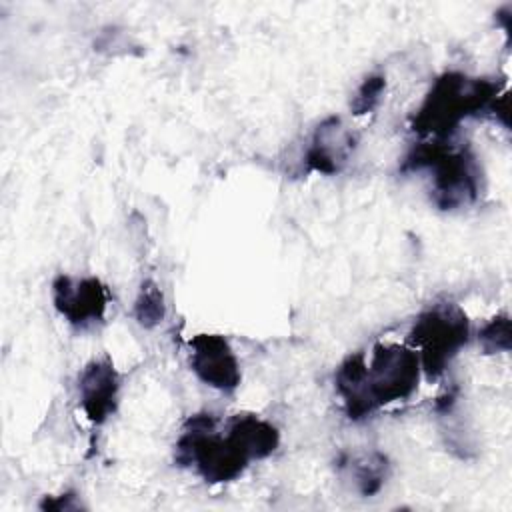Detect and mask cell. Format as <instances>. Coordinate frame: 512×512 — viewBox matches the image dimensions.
Returning a JSON list of instances; mask_svg holds the SVG:
<instances>
[{"label": "cell", "instance_id": "obj_1", "mask_svg": "<svg viewBox=\"0 0 512 512\" xmlns=\"http://www.w3.org/2000/svg\"><path fill=\"white\" fill-rule=\"evenodd\" d=\"M498 84L486 78H468L460 72H446L434 80L414 114L412 130L436 140L448 138L466 118L494 114L500 98Z\"/></svg>", "mask_w": 512, "mask_h": 512}, {"label": "cell", "instance_id": "obj_2", "mask_svg": "<svg viewBox=\"0 0 512 512\" xmlns=\"http://www.w3.org/2000/svg\"><path fill=\"white\" fill-rule=\"evenodd\" d=\"M432 172V202L440 210H456L476 200L480 170L474 156L442 140L418 144L404 160V170Z\"/></svg>", "mask_w": 512, "mask_h": 512}, {"label": "cell", "instance_id": "obj_3", "mask_svg": "<svg viewBox=\"0 0 512 512\" xmlns=\"http://www.w3.org/2000/svg\"><path fill=\"white\" fill-rule=\"evenodd\" d=\"M176 460L192 466L210 484L236 480L250 462L228 436L214 432L210 414H196L188 420L176 444Z\"/></svg>", "mask_w": 512, "mask_h": 512}, {"label": "cell", "instance_id": "obj_4", "mask_svg": "<svg viewBox=\"0 0 512 512\" xmlns=\"http://www.w3.org/2000/svg\"><path fill=\"white\" fill-rule=\"evenodd\" d=\"M470 324L462 308L444 302L422 312L412 330L410 342L428 378H438L452 358L466 346Z\"/></svg>", "mask_w": 512, "mask_h": 512}, {"label": "cell", "instance_id": "obj_5", "mask_svg": "<svg viewBox=\"0 0 512 512\" xmlns=\"http://www.w3.org/2000/svg\"><path fill=\"white\" fill-rule=\"evenodd\" d=\"M420 372V358L412 346L376 344L366 370L376 408L410 398L418 388Z\"/></svg>", "mask_w": 512, "mask_h": 512}, {"label": "cell", "instance_id": "obj_6", "mask_svg": "<svg viewBox=\"0 0 512 512\" xmlns=\"http://www.w3.org/2000/svg\"><path fill=\"white\" fill-rule=\"evenodd\" d=\"M52 302L66 322L76 328H86L104 318L108 290L94 276L70 278L60 274L52 282Z\"/></svg>", "mask_w": 512, "mask_h": 512}, {"label": "cell", "instance_id": "obj_7", "mask_svg": "<svg viewBox=\"0 0 512 512\" xmlns=\"http://www.w3.org/2000/svg\"><path fill=\"white\" fill-rule=\"evenodd\" d=\"M190 368L210 388L232 392L240 386V362L220 334H196L190 342Z\"/></svg>", "mask_w": 512, "mask_h": 512}, {"label": "cell", "instance_id": "obj_8", "mask_svg": "<svg viewBox=\"0 0 512 512\" xmlns=\"http://www.w3.org/2000/svg\"><path fill=\"white\" fill-rule=\"evenodd\" d=\"M120 376L108 358L88 362L78 376V394L86 418L94 424L106 422L118 404Z\"/></svg>", "mask_w": 512, "mask_h": 512}, {"label": "cell", "instance_id": "obj_9", "mask_svg": "<svg viewBox=\"0 0 512 512\" xmlns=\"http://www.w3.org/2000/svg\"><path fill=\"white\" fill-rule=\"evenodd\" d=\"M356 146V136L338 116L322 120L306 148V164L320 174H336L350 160Z\"/></svg>", "mask_w": 512, "mask_h": 512}, {"label": "cell", "instance_id": "obj_10", "mask_svg": "<svg viewBox=\"0 0 512 512\" xmlns=\"http://www.w3.org/2000/svg\"><path fill=\"white\" fill-rule=\"evenodd\" d=\"M366 370H368L366 356L362 352H354L342 360V364L336 368V374H334L336 392L350 420L368 418L372 412L378 410L368 388Z\"/></svg>", "mask_w": 512, "mask_h": 512}, {"label": "cell", "instance_id": "obj_11", "mask_svg": "<svg viewBox=\"0 0 512 512\" xmlns=\"http://www.w3.org/2000/svg\"><path fill=\"white\" fill-rule=\"evenodd\" d=\"M226 436L240 448V452L248 460H262L270 456L280 444L278 428L268 420L250 414L236 416L230 422Z\"/></svg>", "mask_w": 512, "mask_h": 512}, {"label": "cell", "instance_id": "obj_12", "mask_svg": "<svg viewBox=\"0 0 512 512\" xmlns=\"http://www.w3.org/2000/svg\"><path fill=\"white\" fill-rule=\"evenodd\" d=\"M350 472H352V478H354L358 490L364 496H372L386 482L388 460H386L384 454L372 452V454H366V456H360V458L352 460L350 462Z\"/></svg>", "mask_w": 512, "mask_h": 512}, {"label": "cell", "instance_id": "obj_13", "mask_svg": "<svg viewBox=\"0 0 512 512\" xmlns=\"http://www.w3.org/2000/svg\"><path fill=\"white\" fill-rule=\"evenodd\" d=\"M166 316V302L160 286L154 280H144L134 300V318L144 328L158 326Z\"/></svg>", "mask_w": 512, "mask_h": 512}, {"label": "cell", "instance_id": "obj_14", "mask_svg": "<svg viewBox=\"0 0 512 512\" xmlns=\"http://www.w3.org/2000/svg\"><path fill=\"white\" fill-rule=\"evenodd\" d=\"M478 342L486 354L510 350V318L506 314L494 316L478 332Z\"/></svg>", "mask_w": 512, "mask_h": 512}, {"label": "cell", "instance_id": "obj_15", "mask_svg": "<svg viewBox=\"0 0 512 512\" xmlns=\"http://www.w3.org/2000/svg\"><path fill=\"white\" fill-rule=\"evenodd\" d=\"M384 88H386V80H384L382 74H370V76H366V78L362 80V84L358 86V90L354 92V98H352V102H350L352 112H354L356 116L372 112V110L378 106V102H380V98H382V94H384Z\"/></svg>", "mask_w": 512, "mask_h": 512}]
</instances>
